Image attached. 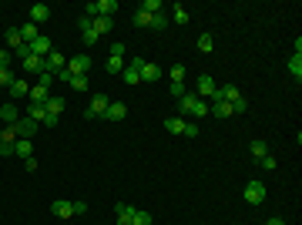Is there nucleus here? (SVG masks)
<instances>
[{"label":"nucleus","instance_id":"obj_1","mask_svg":"<svg viewBox=\"0 0 302 225\" xmlns=\"http://www.w3.org/2000/svg\"><path fill=\"white\" fill-rule=\"evenodd\" d=\"M178 108H182V114H191V118H205L208 114V101H202L195 91H188L185 97H178Z\"/></svg>","mask_w":302,"mask_h":225},{"label":"nucleus","instance_id":"obj_2","mask_svg":"<svg viewBox=\"0 0 302 225\" xmlns=\"http://www.w3.org/2000/svg\"><path fill=\"white\" fill-rule=\"evenodd\" d=\"M242 198H245L248 205H259V202H265V182H248L245 192H242Z\"/></svg>","mask_w":302,"mask_h":225},{"label":"nucleus","instance_id":"obj_3","mask_svg":"<svg viewBox=\"0 0 302 225\" xmlns=\"http://www.w3.org/2000/svg\"><path fill=\"white\" fill-rule=\"evenodd\" d=\"M141 67H144V61H141V57H135V61H131V64L121 71L124 84H131V88H135V84H141Z\"/></svg>","mask_w":302,"mask_h":225},{"label":"nucleus","instance_id":"obj_4","mask_svg":"<svg viewBox=\"0 0 302 225\" xmlns=\"http://www.w3.org/2000/svg\"><path fill=\"white\" fill-rule=\"evenodd\" d=\"M108 105H111V101H108L104 94H94V97H91V105H88V111H84V118H88V121L101 118V114L108 111Z\"/></svg>","mask_w":302,"mask_h":225},{"label":"nucleus","instance_id":"obj_5","mask_svg":"<svg viewBox=\"0 0 302 225\" xmlns=\"http://www.w3.org/2000/svg\"><path fill=\"white\" fill-rule=\"evenodd\" d=\"M14 141H17L14 124H4L0 128V155H14Z\"/></svg>","mask_w":302,"mask_h":225},{"label":"nucleus","instance_id":"obj_6","mask_svg":"<svg viewBox=\"0 0 302 225\" xmlns=\"http://www.w3.org/2000/svg\"><path fill=\"white\" fill-rule=\"evenodd\" d=\"M88 67H91V57H88V54H78V57H71V61H67V67H64V71L71 74V78H78V74H88Z\"/></svg>","mask_w":302,"mask_h":225},{"label":"nucleus","instance_id":"obj_7","mask_svg":"<svg viewBox=\"0 0 302 225\" xmlns=\"http://www.w3.org/2000/svg\"><path fill=\"white\" fill-rule=\"evenodd\" d=\"M67 67V57L61 54V51H51L47 57H44V71L47 74H57V71H64Z\"/></svg>","mask_w":302,"mask_h":225},{"label":"nucleus","instance_id":"obj_8","mask_svg":"<svg viewBox=\"0 0 302 225\" xmlns=\"http://www.w3.org/2000/svg\"><path fill=\"white\" fill-rule=\"evenodd\" d=\"M215 91H218V88H215V78H212V74H202L198 84H195V94L205 101V97H215Z\"/></svg>","mask_w":302,"mask_h":225},{"label":"nucleus","instance_id":"obj_9","mask_svg":"<svg viewBox=\"0 0 302 225\" xmlns=\"http://www.w3.org/2000/svg\"><path fill=\"white\" fill-rule=\"evenodd\" d=\"M101 118H108V121H124V118H128V105H124V101H111V105H108V111H104Z\"/></svg>","mask_w":302,"mask_h":225},{"label":"nucleus","instance_id":"obj_10","mask_svg":"<svg viewBox=\"0 0 302 225\" xmlns=\"http://www.w3.org/2000/svg\"><path fill=\"white\" fill-rule=\"evenodd\" d=\"M27 47H31V54H37V57H47L51 51H54V47H51V37H44V34H40L37 40H31Z\"/></svg>","mask_w":302,"mask_h":225},{"label":"nucleus","instance_id":"obj_11","mask_svg":"<svg viewBox=\"0 0 302 225\" xmlns=\"http://www.w3.org/2000/svg\"><path fill=\"white\" fill-rule=\"evenodd\" d=\"M14 131H17V138H34V131H37V121L20 118V121L14 124Z\"/></svg>","mask_w":302,"mask_h":225},{"label":"nucleus","instance_id":"obj_12","mask_svg":"<svg viewBox=\"0 0 302 225\" xmlns=\"http://www.w3.org/2000/svg\"><path fill=\"white\" fill-rule=\"evenodd\" d=\"M24 118L37 121V124H47V108H44V105H34V101H31V105H27V114H24Z\"/></svg>","mask_w":302,"mask_h":225},{"label":"nucleus","instance_id":"obj_13","mask_svg":"<svg viewBox=\"0 0 302 225\" xmlns=\"http://www.w3.org/2000/svg\"><path fill=\"white\" fill-rule=\"evenodd\" d=\"M91 27H94V34H97V37H104V34H111L114 20H111V17H101V14H97L94 20H91Z\"/></svg>","mask_w":302,"mask_h":225},{"label":"nucleus","instance_id":"obj_14","mask_svg":"<svg viewBox=\"0 0 302 225\" xmlns=\"http://www.w3.org/2000/svg\"><path fill=\"white\" fill-rule=\"evenodd\" d=\"M31 88H34V84H27V81L24 78H14V84H10V97H27V94H31Z\"/></svg>","mask_w":302,"mask_h":225},{"label":"nucleus","instance_id":"obj_15","mask_svg":"<svg viewBox=\"0 0 302 225\" xmlns=\"http://www.w3.org/2000/svg\"><path fill=\"white\" fill-rule=\"evenodd\" d=\"M47 17H51V7H47V4H34V7H31V24H44Z\"/></svg>","mask_w":302,"mask_h":225},{"label":"nucleus","instance_id":"obj_16","mask_svg":"<svg viewBox=\"0 0 302 225\" xmlns=\"http://www.w3.org/2000/svg\"><path fill=\"white\" fill-rule=\"evenodd\" d=\"M17 121H20V114L14 105H0V124H17Z\"/></svg>","mask_w":302,"mask_h":225},{"label":"nucleus","instance_id":"obj_17","mask_svg":"<svg viewBox=\"0 0 302 225\" xmlns=\"http://www.w3.org/2000/svg\"><path fill=\"white\" fill-rule=\"evenodd\" d=\"M24 71H27V74H40V71H44V57L27 54V57H24Z\"/></svg>","mask_w":302,"mask_h":225},{"label":"nucleus","instance_id":"obj_18","mask_svg":"<svg viewBox=\"0 0 302 225\" xmlns=\"http://www.w3.org/2000/svg\"><path fill=\"white\" fill-rule=\"evenodd\" d=\"M44 108H47V114H51V118H61V111H64V97L51 94L47 101H44Z\"/></svg>","mask_w":302,"mask_h":225},{"label":"nucleus","instance_id":"obj_19","mask_svg":"<svg viewBox=\"0 0 302 225\" xmlns=\"http://www.w3.org/2000/svg\"><path fill=\"white\" fill-rule=\"evenodd\" d=\"M14 155H20V158H31V155H34L31 138H17V141H14Z\"/></svg>","mask_w":302,"mask_h":225},{"label":"nucleus","instance_id":"obj_20","mask_svg":"<svg viewBox=\"0 0 302 225\" xmlns=\"http://www.w3.org/2000/svg\"><path fill=\"white\" fill-rule=\"evenodd\" d=\"M218 94H222V101H229V105L242 101V91L235 88V84H225V88H218Z\"/></svg>","mask_w":302,"mask_h":225},{"label":"nucleus","instance_id":"obj_21","mask_svg":"<svg viewBox=\"0 0 302 225\" xmlns=\"http://www.w3.org/2000/svg\"><path fill=\"white\" fill-rule=\"evenodd\" d=\"M54 215H57V218H71V215H74V205H71L67 198H57V202H54Z\"/></svg>","mask_w":302,"mask_h":225},{"label":"nucleus","instance_id":"obj_22","mask_svg":"<svg viewBox=\"0 0 302 225\" xmlns=\"http://www.w3.org/2000/svg\"><path fill=\"white\" fill-rule=\"evenodd\" d=\"M208 111H215V118H232V105L229 101H212Z\"/></svg>","mask_w":302,"mask_h":225},{"label":"nucleus","instance_id":"obj_23","mask_svg":"<svg viewBox=\"0 0 302 225\" xmlns=\"http://www.w3.org/2000/svg\"><path fill=\"white\" fill-rule=\"evenodd\" d=\"M4 37H7V51H17V47H24V37H20V31H17V27H10V31L4 34Z\"/></svg>","mask_w":302,"mask_h":225},{"label":"nucleus","instance_id":"obj_24","mask_svg":"<svg viewBox=\"0 0 302 225\" xmlns=\"http://www.w3.org/2000/svg\"><path fill=\"white\" fill-rule=\"evenodd\" d=\"M17 31H20V37H24V44H31V40H37V37H40L37 24H31V20H27L24 27H17Z\"/></svg>","mask_w":302,"mask_h":225},{"label":"nucleus","instance_id":"obj_25","mask_svg":"<svg viewBox=\"0 0 302 225\" xmlns=\"http://www.w3.org/2000/svg\"><path fill=\"white\" fill-rule=\"evenodd\" d=\"M27 97H31L34 105H44V101L51 97V91H47V88H40V84H34V88H31V94H27Z\"/></svg>","mask_w":302,"mask_h":225},{"label":"nucleus","instance_id":"obj_26","mask_svg":"<svg viewBox=\"0 0 302 225\" xmlns=\"http://www.w3.org/2000/svg\"><path fill=\"white\" fill-rule=\"evenodd\" d=\"M185 124L188 121H182V118H165V131H171V135H185Z\"/></svg>","mask_w":302,"mask_h":225},{"label":"nucleus","instance_id":"obj_27","mask_svg":"<svg viewBox=\"0 0 302 225\" xmlns=\"http://www.w3.org/2000/svg\"><path fill=\"white\" fill-rule=\"evenodd\" d=\"M131 218H135V209L121 202V205H118V225H131Z\"/></svg>","mask_w":302,"mask_h":225},{"label":"nucleus","instance_id":"obj_28","mask_svg":"<svg viewBox=\"0 0 302 225\" xmlns=\"http://www.w3.org/2000/svg\"><path fill=\"white\" fill-rule=\"evenodd\" d=\"M161 78V67L158 64H148L144 61V67H141V81H158Z\"/></svg>","mask_w":302,"mask_h":225},{"label":"nucleus","instance_id":"obj_29","mask_svg":"<svg viewBox=\"0 0 302 225\" xmlns=\"http://www.w3.org/2000/svg\"><path fill=\"white\" fill-rule=\"evenodd\" d=\"M118 10V0H97V14L101 17H111Z\"/></svg>","mask_w":302,"mask_h":225},{"label":"nucleus","instance_id":"obj_30","mask_svg":"<svg viewBox=\"0 0 302 225\" xmlns=\"http://www.w3.org/2000/svg\"><path fill=\"white\" fill-rule=\"evenodd\" d=\"M289 74H292L295 81L302 78V54H292V57H289Z\"/></svg>","mask_w":302,"mask_h":225},{"label":"nucleus","instance_id":"obj_31","mask_svg":"<svg viewBox=\"0 0 302 225\" xmlns=\"http://www.w3.org/2000/svg\"><path fill=\"white\" fill-rule=\"evenodd\" d=\"M171 20H175V24H188V7L175 4V7H171Z\"/></svg>","mask_w":302,"mask_h":225},{"label":"nucleus","instance_id":"obj_32","mask_svg":"<svg viewBox=\"0 0 302 225\" xmlns=\"http://www.w3.org/2000/svg\"><path fill=\"white\" fill-rule=\"evenodd\" d=\"M198 51H202V54H212V51H215V37H212V34H202V37H198Z\"/></svg>","mask_w":302,"mask_h":225},{"label":"nucleus","instance_id":"obj_33","mask_svg":"<svg viewBox=\"0 0 302 225\" xmlns=\"http://www.w3.org/2000/svg\"><path fill=\"white\" fill-rule=\"evenodd\" d=\"M104 67H108V74H121V71H124V57H108V64H104Z\"/></svg>","mask_w":302,"mask_h":225},{"label":"nucleus","instance_id":"obj_34","mask_svg":"<svg viewBox=\"0 0 302 225\" xmlns=\"http://www.w3.org/2000/svg\"><path fill=\"white\" fill-rule=\"evenodd\" d=\"M151 31H165V27H168V17L165 14H151Z\"/></svg>","mask_w":302,"mask_h":225},{"label":"nucleus","instance_id":"obj_35","mask_svg":"<svg viewBox=\"0 0 302 225\" xmlns=\"http://www.w3.org/2000/svg\"><path fill=\"white\" fill-rule=\"evenodd\" d=\"M81 40H84V44H97V40H101V37H97V34H94V27H81Z\"/></svg>","mask_w":302,"mask_h":225},{"label":"nucleus","instance_id":"obj_36","mask_svg":"<svg viewBox=\"0 0 302 225\" xmlns=\"http://www.w3.org/2000/svg\"><path fill=\"white\" fill-rule=\"evenodd\" d=\"M14 78H17V74L10 71V67H0V88H10V84H14Z\"/></svg>","mask_w":302,"mask_h":225},{"label":"nucleus","instance_id":"obj_37","mask_svg":"<svg viewBox=\"0 0 302 225\" xmlns=\"http://www.w3.org/2000/svg\"><path fill=\"white\" fill-rule=\"evenodd\" d=\"M138 10H144V14H161V4L158 0H141V7Z\"/></svg>","mask_w":302,"mask_h":225},{"label":"nucleus","instance_id":"obj_38","mask_svg":"<svg viewBox=\"0 0 302 225\" xmlns=\"http://www.w3.org/2000/svg\"><path fill=\"white\" fill-rule=\"evenodd\" d=\"M248 148H252V155H255V161L262 158V155H269V145H265V141H252V145H248Z\"/></svg>","mask_w":302,"mask_h":225},{"label":"nucleus","instance_id":"obj_39","mask_svg":"<svg viewBox=\"0 0 302 225\" xmlns=\"http://www.w3.org/2000/svg\"><path fill=\"white\" fill-rule=\"evenodd\" d=\"M71 88H74V91H88V74H78V78H71Z\"/></svg>","mask_w":302,"mask_h":225},{"label":"nucleus","instance_id":"obj_40","mask_svg":"<svg viewBox=\"0 0 302 225\" xmlns=\"http://www.w3.org/2000/svg\"><path fill=\"white\" fill-rule=\"evenodd\" d=\"M259 168L262 171H275V158H272V155H262V158H259Z\"/></svg>","mask_w":302,"mask_h":225},{"label":"nucleus","instance_id":"obj_41","mask_svg":"<svg viewBox=\"0 0 302 225\" xmlns=\"http://www.w3.org/2000/svg\"><path fill=\"white\" fill-rule=\"evenodd\" d=\"M151 24V14H144V10H135V27H148Z\"/></svg>","mask_w":302,"mask_h":225},{"label":"nucleus","instance_id":"obj_42","mask_svg":"<svg viewBox=\"0 0 302 225\" xmlns=\"http://www.w3.org/2000/svg\"><path fill=\"white\" fill-rule=\"evenodd\" d=\"M131 225H151V215H148V212H138V209H135V218H131Z\"/></svg>","mask_w":302,"mask_h":225},{"label":"nucleus","instance_id":"obj_43","mask_svg":"<svg viewBox=\"0 0 302 225\" xmlns=\"http://www.w3.org/2000/svg\"><path fill=\"white\" fill-rule=\"evenodd\" d=\"M171 94H175V97H185V94H188L185 81H171Z\"/></svg>","mask_w":302,"mask_h":225},{"label":"nucleus","instance_id":"obj_44","mask_svg":"<svg viewBox=\"0 0 302 225\" xmlns=\"http://www.w3.org/2000/svg\"><path fill=\"white\" fill-rule=\"evenodd\" d=\"M10 61H14V51L0 47V67H10Z\"/></svg>","mask_w":302,"mask_h":225},{"label":"nucleus","instance_id":"obj_45","mask_svg":"<svg viewBox=\"0 0 302 225\" xmlns=\"http://www.w3.org/2000/svg\"><path fill=\"white\" fill-rule=\"evenodd\" d=\"M37 84H40V88H47V91H51V84H54V74H47V71H40Z\"/></svg>","mask_w":302,"mask_h":225},{"label":"nucleus","instance_id":"obj_46","mask_svg":"<svg viewBox=\"0 0 302 225\" xmlns=\"http://www.w3.org/2000/svg\"><path fill=\"white\" fill-rule=\"evenodd\" d=\"M71 205H74V215H84V212H88V202L84 198H74Z\"/></svg>","mask_w":302,"mask_h":225},{"label":"nucleus","instance_id":"obj_47","mask_svg":"<svg viewBox=\"0 0 302 225\" xmlns=\"http://www.w3.org/2000/svg\"><path fill=\"white\" fill-rule=\"evenodd\" d=\"M171 81H185V64H171Z\"/></svg>","mask_w":302,"mask_h":225},{"label":"nucleus","instance_id":"obj_48","mask_svg":"<svg viewBox=\"0 0 302 225\" xmlns=\"http://www.w3.org/2000/svg\"><path fill=\"white\" fill-rule=\"evenodd\" d=\"M185 138H198V124H185Z\"/></svg>","mask_w":302,"mask_h":225},{"label":"nucleus","instance_id":"obj_49","mask_svg":"<svg viewBox=\"0 0 302 225\" xmlns=\"http://www.w3.org/2000/svg\"><path fill=\"white\" fill-rule=\"evenodd\" d=\"M111 57H124V44H111Z\"/></svg>","mask_w":302,"mask_h":225},{"label":"nucleus","instance_id":"obj_50","mask_svg":"<svg viewBox=\"0 0 302 225\" xmlns=\"http://www.w3.org/2000/svg\"><path fill=\"white\" fill-rule=\"evenodd\" d=\"M24 165H27V171H37V158H34V155H31V158H24Z\"/></svg>","mask_w":302,"mask_h":225},{"label":"nucleus","instance_id":"obj_51","mask_svg":"<svg viewBox=\"0 0 302 225\" xmlns=\"http://www.w3.org/2000/svg\"><path fill=\"white\" fill-rule=\"evenodd\" d=\"M265 225H286V222H282V218H269V222H265Z\"/></svg>","mask_w":302,"mask_h":225}]
</instances>
